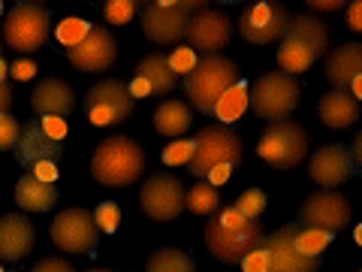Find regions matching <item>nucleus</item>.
<instances>
[{
  "label": "nucleus",
  "mask_w": 362,
  "mask_h": 272,
  "mask_svg": "<svg viewBox=\"0 0 362 272\" xmlns=\"http://www.w3.org/2000/svg\"><path fill=\"white\" fill-rule=\"evenodd\" d=\"M266 245V230L259 221L239 215L235 206L218 209L206 224V248L221 264H242V260Z\"/></svg>",
  "instance_id": "obj_1"
},
{
  "label": "nucleus",
  "mask_w": 362,
  "mask_h": 272,
  "mask_svg": "<svg viewBox=\"0 0 362 272\" xmlns=\"http://www.w3.org/2000/svg\"><path fill=\"white\" fill-rule=\"evenodd\" d=\"M326 42H329V33H326L323 21L311 16H290V25L278 45L281 73H305L326 52Z\"/></svg>",
  "instance_id": "obj_2"
},
{
  "label": "nucleus",
  "mask_w": 362,
  "mask_h": 272,
  "mask_svg": "<svg viewBox=\"0 0 362 272\" xmlns=\"http://www.w3.org/2000/svg\"><path fill=\"white\" fill-rule=\"evenodd\" d=\"M145 169V152L139 142H133L130 136H112V140L100 142L90 161V173L97 181H103L109 188H127Z\"/></svg>",
  "instance_id": "obj_3"
},
{
  "label": "nucleus",
  "mask_w": 362,
  "mask_h": 272,
  "mask_svg": "<svg viewBox=\"0 0 362 272\" xmlns=\"http://www.w3.org/2000/svg\"><path fill=\"white\" fill-rule=\"evenodd\" d=\"M235 82H239V67L230 58H223V55H202V58H197L194 70L185 76V94L199 112L211 115L221 94Z\"/></svg>",
  "instance_id": "obj_4"
},
{
  "label": "nucleus",
  "mask_w": 362,
  "mask_h": 272,
  "mask_svg": "<svg viewBox=\"0 0 362 272\" xmlns=\"http://www.w3.org/2000/svg\"><path fill=\"white\" fill-rule=\"evenodd\" d=\"M199 9H206V4L199 0H151V4H142V30L145 37L157 45H169L185 40L187 33V21L194 18Z\"/></svg>",
  "instance_id": "obj_5"
},
{
  "label": "nucleus",
  "mask_w": 362,
  "mask_h": 272,
  "mask_svg": "<svg viewBox=\"0 0 362 272\" xmlns=\"http://www.w3.org/2000/svg\"><path fill=\"white\" fill-rule=\"evenodd\" d=\"M299 97H302L299 82L281 70L263 73L247 88V106L254 109L257 118H266V121H284L299 106Z\"/></svg>",
  "instance_id": "obj_6"
},
{
  "label": "nucleus",
  "mask_w": 362,
  "mask_h": 272,
  "mask_svg": "<svg viewBox=\"0 0 362 272\" xmlns=\"http://www.w3.org/2000/svg\"><path fill=\"white\" fill-rule=\"evenodd\" d=\"M242 161V136L221 128V124H209L202 128L194 140V157H190L187 169L199 178H206L214 166H235Z\"/></svg>",
  "instance_id": "obj_7"
},
{
  "label": "nucleus",
  "mask_w": 362,
  "mask_h": 272,
  "mask_svg": "<svg viewBox=\"0 0 362 272\" xmlns=\"http://www.w3.org/2000/svg\"><path fill=\"white\" fill-rule=\"evenodd\" d=\"M305 152H308V136H305V130L290 118L272 121L257 142V154L275 169L299 166L305 161Z\"/></svg>",
  "instance_id": "obj_8"
},
{
  "label": "nucleus",
  "mask_w": 362,
  "mask_h": 272,
  "mask_svg": "<svg viewBox=\"0 0 362 272\" xmlns=\"http://www.w3.org/2000/svg\"><path fill=\"white\" fill-rule=\"evenodd\" d=\"M49 21H52V13L49 6L42 4H16L13 9L6 13V21H4V40L9 49L16 52H37L40 45H45L49 40Z\"/></svg>",
  "instance_id": "obj_9"
},
{
  "label": "nucleus",
  "mask_w": 362,
  "mask_h": 272,
  "mask_svg": "<svg viewBox=\"0 0 362 272\" xmlns=\"http://www.w3.org/2000/svg\"><path fill=\"white\" fill-rule=\"evenodd\" d=\"M82 109L90 124L97 128H112L130 118L133 112V97L127 94V85L121 79H103L85 94Z\"/></svg>",
  "instance_id": "obj_10"
},
{
  "label": "nucleus",
  "mask_w": 362,
  "mask_h": 272,
  "mask_svg": "<svg viewBox=\"0 0 362 272\" xmlns=\"http://www.w3.org/2000/svg\"><path fill=\"white\" fill-rule=\"evenodd\" d=\"M290 25V13L284 4L278 0H257V4H247L242 9L239 18V30L247 42L254 45H266L284 37V30Z\"/></svg>",
  "instance_id": "obj_11"
},
{
  "label": "nucleus",
  "mask_w": 362,
  "mask_h": 272,
  "mask_svg": "<svg viewBox=\"0 0 362 272\" xmlns=\"http://www.w3.org/2000/svg\"><path fill=\"white\" fill-rule=\"evenodd\" d=\"M296 224L308 227V230H323V233L335 236L338 230H344L350 224V203L344 194H338V191H314V194L302 203Z\"/></svg>",
  "instance_id": "obj_12"
},
{
  "label": "nucleus",
  "mask_w": 362,
  "mask_h": 272,
  "mask_svg": "<svg viewBox=\"0 0 362 272\" xmlns=\"http://www.w3.org/2000/svg\"><path fill=\"white\" fill-rule=\"evenodd\" d=\"M142 209L154 221H175L185 212V185L169 176V173H154L142 188Z\"/></svg>",
  "instance_id": "obj_13"
},
{
  "label": "nucleus",
  "mask_w": 362,
  "mask_h": 272,
  "mask_svg": "<svg viewBox=\"0 0 362 272\" xmlns=\"http://www.w3.org/2000/svg\"><path fill=\"white\" fill-rule=\"evenodd\" d=\"M296 233L299 224L293 221L281 227L272 236H266V251H269V272H317L323 260L308 257L296 248Z\"/></svg>",
  "instance_id": "obj_14"
},
{
  "label": "nucleus",
  "mask_w": 362,
  "mask_h": 272,
  "mask_svg": "<svg viewBox=\"0 0 362 272\" xmlns=\"http://www.w3.org/2000/svg\"><path fill=\"white\" fill-rule=\"evenodd\" d=\"M52 242L61 251L82 254L97 245V224L90 218L88 209H66L52 221Z\"/></svg>",
  "instance_id": "obj_15"
},
{
  "label": "nucleus",
  "mask_w": 362,
  "mask_h": 272,
  "mask_svg": "<svg viewBox=\"0 0 362 272\" xmlns=\"http://www.w3.org/2000/svg\"><path fill=\"white\" fill-rule=\"evenodd\" d=\"M187 42L194 52L202 55H221V49L233 37V21L226 18L221 9H199V13L187 21Z\"/></svg>",
  "instance_id": "obj_16"
},
{
  "label": "nucleus",
  "mask_w": 362,
  "mask_h": 272,
  "mask_svg": "<svg viewBox=\"0 0 362 272\" xmlns=\"http://www.w3.org/2000/svg\"><path fill=\"white\" fill-rule=\"evenodd\" d=\"M66 58L82 73H103L118 58V42L106 28H90L82 42L66 49Z\"/></svg>",
  "instance_id": "obj_17"
},
{
  "label": "nucleus",
  "mask_w": 362,
  "mask_h": 272,
  "mask_svg": "<svg viewBox=\"0 0 362 272\" xmlns=\"http://www.w3.org/2000/svg\"><path fill=\"white\" fill-rule=\"evenodd\" d=\"M16 157L21 166H37L42 161H61L64 154V142H54L52 136H45L40 128V118H30L25 121V128L18 130V142H16Z\"/></svg>",
  "instance_id": "obj_18"
},
{
  "label": "nucleus",
  "mask_w": 362,
  "mask_h": 272,
  "mask_svg": "<svg viewBox=\"0 0 362 272\" xmlns=\"http://www.w3.org/2000/svg\"><path fill=\"white\" fill-rule=\"evenodd\" d=\"M350 176H356L354 164H350V154L344 145H323V149H317L314 157H311V178L317 185L323 188H338L344 185Z\"/></svg>",
  "instance_id": "obj_19"
},
{
  "label": "nucleus",
  "mask_w": 362,
  "mask_h": 272,
  "mask_svg": "<svg viewBox=\"0 0 362 272\" xmlns=\"http://www.w3.org/2000/svg\"><path fill=\"white\" fill-rule=\"evenodd\" d=\"M33 248V224L28 215H0V260L18 264Z\"/></svg>",
  "instance_id": "obj_20"
},
{
  "label": "nucleus",
  "mask_w": 362,
  "mask_h": 272,
  "mask_svg": "<svg viewBox=\"0 0 362 272\" xmlns=\"http://www.w3.org/2000/svg\"><path fill=\"white\" fill-rule=\"evenodd\" d=\"M30 106L40 115H54V118H66L73 112V88L64 79H42L30 94Z\"/></svg>",
  "instance_id": "obj_21"
},
{
  "label": "nucleus",
  "mask_w": 362,
  "mask_h": 272,
  "mask_svg": "<svg viewBox=\"0 0 362 272\" xmlns=\"http://www.w3.org/2000/svg\"><path fill=\"white\" fill-rule=\"evenodd\" d=\"M362 76V45L344 42L326 58V79L335 85V91H347L350 82Z\"/></svg>",
  "instance_id": "obj_22"
},
{
  "label": "nucleus",
  "mask_w": 362,
  "mask_h": 272,
  "mask_svg": "<svg viewBox=\"0 0 362 272\" xmlns=\"http://www.w3.org/2000/svg\"><path fill=\"white\" fill-rule=\"evenodd\" d=\"M320 118L326 128L344 130L359 118V100H354L347 91H329L320 100Z\"/></svg>",
  "instance_id": "obj_23"
},
{
  "label": "nucleus",
  "mask_w": 362,
  "mask_h": 272,
  "mask_svg": "<svg viewBox=\"0 0 362 272\" xmlns=\"http://www.w3.org/2000/svg\"><path fill=\"white\" fill-rule=\"evenodd\" d=\"M16 203L25 212H49L58 203V188L33 178V173H25L16 185Z\"/></svg>",
  "instance_id": "obj_24"
},
{
  "label": "nucleus",
  "mask_w": 362,
  "mask_h": 272,
  "mask_svg": "<svg viewBox=\"0 0 362 272\" xmlns=\"http://www.w3.org/2000/svg\"><path fill=\"white\" fill-rule=\"evenodd\" d=\"M136 79H142V82L151 88V94H169V91L178 85V76L169 70L166 55H160V52L145 55L139 67H136Z\"/></svg>",
  "instance_id": "obj_25"
},
{
  "label": "nucleus",
  "mask_w": 362,
  "mask_h": 272,
  "mask_svg": "<svg viewBox=\"0 0 362 272\" xmlns=\"http://www.w3.org/2000/svg\"><path fill=\"white\" fill-rule=\"evenodd\" d=\"M245 109H247V82L239 79V82L230 85L221 94V100L211 109V115L221 121V128H230L233 121H239L245 115Z\"/></svg>",
  "instance_id": "obj_26"
},
{
  "label": "nucleus",
  "mask_w": 362,
  "mask_h": 272,
  "mask_svg": "<svg viewBox=\"0 0 362 272\" xmlns=\"http://www.w3.org/2000/svg\"><path fill=\"white\" fill-rule=\"evenodd\" d=\"M154 128L163 136H181L190 130V109L181 100H163L154 112Z\"/></svg>",
  "instance_id": "obj_27"
},
{
  "label": "nucleus",
  "mask_w": 362,
  "mask_h": 272,
  "mask_svg": "<svg viewBox=\"0 0 362 272\" xmlns=\"http://www.w3.org/2000/svg\"><path fill=\"white\" fill-rule=\"evenodd\" d=\"M145 272H197L194 257L185 254L181 248H157L148 257Z\"/></svg>",
  "instance_id": "obj_28"
},
{
  "label": "nucleus",
  "mask_w": 362,
  "mask_h": 272,
  "mask_svg": "<svg viewBox=\"0 0 362 272\" xmlns=\"http://www.w3.org/2000/svg\"><path fill=\"white\" fill-rule=\"evenodd\" d=\"M185 209H190L194 215H211L221 209V194L218 188H211L209 181H199L190 191H185Z\"/></svg>",
  "instance_id": "obj_29"
},
{
  "label": "nucleus",
  "mask_w": 362,
  "mask_h": 272,
  "mask_svg": "<svg viewBox=\"0 0 362 272\" xmlns=\"http://www.w3.org/2000/svg\"><path fill=\"white\" fill-rule=\"evenodd\" d=\"M329 242H332V236L323 233V230H308V227H299V233H296V248L302 254H308V257H320L323 248Z\"/></svg>",
  "instance_id": "obj_30"
},
{
  "label": "nucleus",
  "mask_w": 362,
  "mask_h": 272,
  "mask_svg": "<svg viewBox=\"0 0 362 272\" xmlns=\"http://www.w3.org/2000/svg\"><path fill=\"white\" fill-rule=\"evenodd\" d=\"M90 28H94L90 21L70 16V18H64L61 25H58V40H61V45H66V49H73V45H78V42L88 37V30H90Z\"/></svg>",
  "instance_id": "obj_31"
},
{
  "label": "nucleus",
  "mask_w": 362,
  "mask_h": 272,
  "mask_svg": "<svg viewBox=\"0 0 362 272\" xmlns=\"http://www.w3.org/2000/svg\"><path fill=\"white\" fill-rule=\"evenodd\" d=\"M235 209H239V215H245V218L259 221V215L266 212V191H259V188L245 191L239 203H235Z\"/></svg>",
  "instance_id": "obj_32"
},
{
  "label": "nucleus",
  "mask_w": 362,
  "mask_h": 272,
  "mask_svg": "<svg viewBox=\"0 0 362 272\" xmlns=\"http://www.w3.org/2000/svg\"><path fill=\"white\" fill-rule=\"evenodd\" d=\"M160 157H163L166 166H187L190 157H194V140H175V142H169Z\"/></svg>",
  "instance_id": "obj_33"
},
{
  "label": "nucleus",
  "mask_w": 362,
  "mask_h": 272,
  "mask_svg": "<svg viewBox=\"0 0 362 272\" xmlns=\"http://www.w3.org/2000/svg\"><path fill=\"white\" fill-rule=\"evenodd\" d=\"M90 218H94L97 230H103V233H115V230H118V221H121V209H118V203L106 200V203H100L97 212L90 215Z\"/></svg>",
  "instance_id": "obj_34"
},
{
  "label": "nucleus",
  "mask_w": 362,
  "mask_h": 272,
  "mask_svg": "<svg viewBox=\"0 0 362 272\" xmlns=\"http://www.w3.org/2000/svg\"><path fill=\"white\" fill-rule=\"evenodd\" d=\"M166 64H169V70H173L175 76H187L197 67V52L190 49V45H178V49L169 52Z\"/></svg>",
  "instance_id": "obj_35"
},
{
  "label": "nucleus",
  "mask_w": 362,
  "mask_h": 272,
  "mask_svg": "<svg viewBox=\"0 0 362 272\" xmlns=\"http://www.w3.org/2000/svg\"><path fill=\"white\" fill-rule=\"evenodd\" d=\"M136 9H139L136 0H109V4L103 6V13H106L109 25H127Z\"/></svg>",
  "instance_id": "obj_36"
},
{
  "label": "nucleus",
  "mask_w": 362,
  "mask_h": 272,
  "mask_svg": "<svg viewBox=\"0 0 362 272\" xmlns=\"http://www.w3.org/2000/svg\"><path fill=\"white\" fill-rule=\"evenodd\" d=\"M18 130H21V124H18L13 115H4V118H0V152L16 149V142H18Z\"/></svg>",
  "instance_id": "obj_37"
},
{
  "label": "nucleus",
  "mask_w": 362,
  "mask_h": 272,
  "mask_svg": "<svg viewBox=\"0 0 362 272\" xmlns=\"http://www.w3.org/2000/svg\"><path fill=\"white\" fill-rule=\"evenodd\" d=\"M40 128H42V133L45 136H52L54 142H64V136H66V121L64 118H54V115H42L40 118Z\"/></svg>",
  "instance_id": "obj_38"
},
{
  "label": "nucleus",
  "mask_w": 362,
  "mask_h": 272,
  "mask_svg": "<svg viewBox=\"0 0 362 272\" xmlns=\"http://www.w3.org/2000/svg\"><path fill=\"white\" fill-rule=\"evenodd\" d=\"M242 269H245V272H269V251H266V245L247 254V257L242 260Z\"/></svg>",
  "instance_id": "obj_39"
},
{
  "label": "nucleus",
  "mask_w": 362,
  "mask_h": 272,
  "mask_svg": "<svg viewBox=\"0 0 362 272\" xmlns=\"http://www.w3.org/2000/svg\"><path fill=\"white\" fill-rule=\"evenodd\" d=\"M33 272H73V266L66 264L64 257H42L37 266H33Z\"/></svg>",
  "instance_id": "obj_40"
},
{
  "label": "nucleus",
  "mask_w": 362,
  "mask_h": 272,
  "mask_svg": "<svg viewBox=\"0 0 362 272\" xmlns=\"http://www.w3.org/2000/svg\"><path fill=\"white\" fill-rule=\"evenodd\" d=\"M33 173V178H40V181H45V185H54L58 181V166H54L52 161H42V164H37L30 169Z\"/></svg>",
  "instance_id": "obj_41"
},
{
  "label": "nucleus",
  "mask_w": 362,
  "mask_h": 272,
  "mask_svg": "<svg viewBox=\"0 0 362 272\" xmlns=\"http://www.w3.org/2000/svg\"><path fill=\"white\" fill-rule=\"evenodd\" d=\"M9 73H13V76L18 79V82H25V79H33V76H37V64L21 58V61H16L13 67H9Z\"/></svg>",
  "instance_id": "obj_42"
},
{
  "label": "nucleus",
  "mask_w": 362,
  "mask_h": 272,
  "mask_svg": "<svg viewBox=\"0 0 362 272\" xmlns=\"http://www.w3.org/2000/svg\"><path fill=\"white\" fill-rule=\"evenodd\" d=\"M347 4L344 0H311L308 9L311 13H338V9H344Z\"/></svg>",
  "instance_id": "obj_43"
},
{
  "label": "nucleus",
  "mask_w": 362,
  "mask_h": 272,
  "mask_svg": "<svg viewBox=\"0 0 362 272\" xmlns=\"http://www.w3.org/2000/svg\"><path fill=\"white\" fill-rule=\"evenodd\" d=\"M347 28L350 30H362V4L359 0L347 4Z\"/></svg>",
  "instance_id": "obj_44"
},
{
  "label": "nucleus",
  "mask_w": 362,
  "mask_h": 272,
  "mask_svg": "<svg viewBox=\"0 0 362 272\" xmlns=\"http://www.w3.org/2000/svg\"><path fill=\"white\" fill-rule=\"evenodd\" d=\"M230 173H233V166H214L211 173L206 176V181H209L211 188H218V185H223V181L230 178Z\"/></svg>",
  "instance_id": "obj_45"
},
{
  "label": "nucleus",
  "mask_w": 362,
  "mask_h": 272,
  "mask_svg": "<svg viewBox=\"0 0 362 272\" xmlns=\"http://www.w3.org/2000/svg\"><path fill=\"white\" fill-rule=\"evenodd\" d=\"M350 164H354V169L359 173V161H362V133H356L354 136V145H350Z\"/></svg>",
  "instance_id": "obj_46"
},
{
  "label": "nucleus",
  "mask_w": 362,
  "mask_h": 272,
  "mask_svg": "<svg viewBox=\"0 0 362 272\" xmlns=\"http://www.w3.org/2000/svg\"><path fill=\"white\" fill-rule=\"evenodd\" d=\"M9 106H13V88H9V85L4 82V85H0V112L6 115Z\"/></svg>",
  "instance_id": "obj_47"
},
{
  "label": "nucleus",
  "mask_w": 362,
  "mask_h": 272,
  "mask_svg": "<svg viewBox=\"0 0 362 272\" xmlns=\"http://www.w3.org/2000/svg\"><path fill=\"white\" fill-rule=\"evenodd\" d=\"M6 73H9V64L4 61V55H0V85L6 82Z\"/></svg>",
  "instance_id": "obj_48"
},
{
  "label": "nucleus",
  "mask_w": 362,
  "mask_h": 272,
  "mask_svg": "<svg viewBox=\"0 0 362 272\" xmlns=\"http://www.w3.org/2000/svg\"><path fill=\"white\" fill-rule=\"evenodd\" d=\"M88 272H112V269H88Z\"/></svg>",
  "instance_id": "obj_49"
},
{
  "label": "nucleus",
  "mask_w": 362,
  "mask_h": 272,
  "mask_svg": "<svg viewBox=\"0 0 362 272\" xmlns=\"http://www.w3.org/2000/svg\"><path fill=\"white\" fill-rule=\"evenodd\" d=\"M0 13H4V4H0Z\"/></svg>",
  "instance_id": "obj_50"
},
{
  "label": "nucleus",
  "mask_w": 362,
  "mask_h": 272,
  "mask_svg": "<svg viewBox=\"0 0 362 272\" xmlns=\"http://www.w3.org/2000/svg\"><path fill=\"white\" fill-rule=\"evenodd\" d=\"M6 115H9V112H6ZM0 118H4V112H0Z\"/></svg>",
  "instance_id": "obj_51"
},
{
  "label": "nucleus",
  "mask_w": 362,
  "mask_h": 272,
  "mask_svg": "<svg viewBox=\"0 0 362 272\" xmlns=\"http://www.w3.org/2000/svg\"><path fill=\"white\" fill-rule=\"evenodd\" d=\"M0 272H4V269H0Z\"/></svg>",
  "instance_id": "obj_52"
}]
</instances>
